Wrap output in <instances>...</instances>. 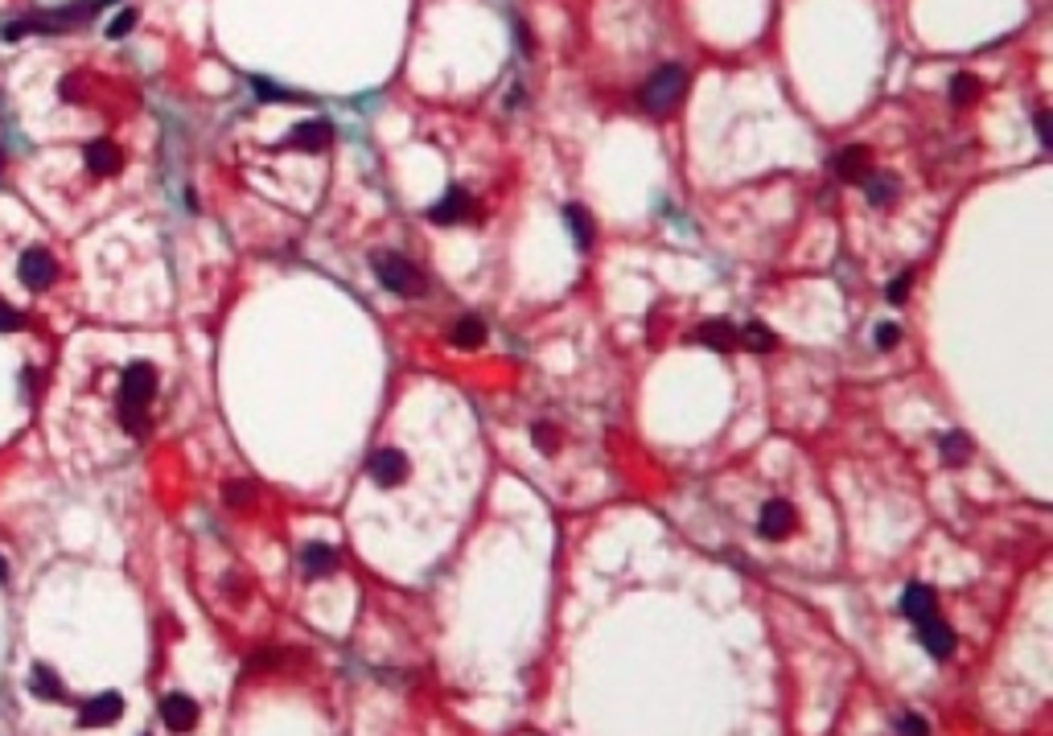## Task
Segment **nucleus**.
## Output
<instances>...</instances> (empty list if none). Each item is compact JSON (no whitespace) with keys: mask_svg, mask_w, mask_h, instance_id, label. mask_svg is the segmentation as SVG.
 <instances>
[{"mask_svg":"<svg viewBox=\"0 0 1053 736\" xmlns=\"http://www.w3.org/2000/svg\"><path fill=\"white\" fill-rule=\"evenodd\" d=\"M683 95H688V71L679 63H671V66H659V71L642 82L638 103H642V111H651V116H671V111L683 103Z\"/></svg>","mask_w":1053,"mask_h":736,"instance_id":"1","label":"nucleus"},{"mask_svg":"<svg viewBox=\"0 0 1053 736\" xmlns=\"http://www.w3.org/2000/svg\"><path fill=\"white\" fill-rule=\"evenodd\" d=\"M99 5H103V0L71 5V9H58V13H37V17H29V21H9V25H5V42H17V37H25V34H66V29L95 17Z\"/></svg>","mask_w":1053,"mask_h":736,"instance_id":"2","label":"nucleus"},{"mask_svg":"<svg viewBox=\"0 0 1053 736\" xmlns=\"http://www.w3.org/2000/svg\"><path fill=\"white\" fill-rule=\"evenodd\" d=\"M375 276H379V285L387 288V293L395 296H424L429 293V280H424V272L420 267H411L403 256H395V251H383V256H375Z\"/></svg>","mask_w":1053,"mask_h":736,"instance_id":"3","label":"nucleus"},{"mask_svg":"<svg viewBox=\"0 0 1053 736\" xmlns=\"http://www.w3.org/2000/svg\"><path fill=\"white\" fill-rule=\"evenodd\" d=\"M798 527V510L786 498H769L766 506H761V515H758V535L761 539H769V543H778V539H786V535L795 531Z\"/></svg>","mask_w":1053,"mask_h":736,"instance_id":"4","label":"nucleus"},{"mask_svg":"<svg viewBox=\"0 0 1053 736\" xmlns=\"http://www.w3.org/2000/svg\"><path fill=\"white\" fill-rule=\"evenodd\" d=\"M152 391H157V371H152L149 363H132L124 371V379H120V403H128V408H149Z\"/></svg>","mask_w":1053,"mask_h":736,"instance_id":"5","label":"nucleus"},{"mask_svg":"<svg viewBox=\"0 0 1053 736\" xmlns=\"http://www.w3.org/2000/svg\"><path fill=\"white\" fill-rule=\"evenodd\" d=\"M913 625H918V642L926 646V654H930V658L946 663V658L955 654V630H951L946 621H938L934 613H930V617L913 621Z\"/></svg>","mask_w":1053,"mask_h":736,"instance_id":"6","label":"nucleus"},{"mask_svg":"<svg viewBox=\"0 0 1053 736\" xmlns=\"http://www.w3.org/2000/svg\"><path fill=\"white\" fill-rule=\"evenodd\" d=\"M17 272H21V285H25V288H50V285H54V276H58V264H54L50 251L34 247V251L21 256Z\"/></svg>","mask_w":1053,"mask_h":736,"instance_id":"7","label":"nucleus"},{"mask_svg":"<svg viewBox=\"0 0 1053 736\" xmlns=\"http://www.w3.org/2000/svg\"><path fill=\"white\" fill-rule=\"evenodd\" d=\"M120 716H124V700H120L116 692H103V695H95V700H87L79 708V724L82 728H108V724H116Z\"/></svg>","mask_w":1053,"mask_h":736,"instance_id":"8","label":"nucleus"},{"mask_svg":"<svg viewBox=\"0 0 1053 736\" xmlns=\"http://www.w3.org/2000/svg\"><path fill=\"white\" fill-rule=\"evenodd\" d=\"M366 470H371V478H375L379 486L391 489V486H400V481L408 478V457H403L400 449H379Z\"/></svg>","mask_w":1053,"mask_h":736,"instance_id":"9","label":"nucleus"},{"mask_svg":"<svg viewBox=\"0 0 1053 736\" xmlns=\"http://www.w3.org/2000/svg\"><path fill=\"white\" fill-rule=\"evenodd\" d=\"M469 214H473V198L465 194L461 186H453V189H445V198L429 210V218L440 222V227H457V222L469 218Z\"/></svg>","mask_w":1053,"mask_h":736,"instance_id":"10","label":"nucleus"},{"mask_svg":"<svg viewBox=\"0 0 1053 736\" xmlns=\"http://www.w3.org/2000/svg\"><path fill=\"white\" fill-rule=\"evenodd\" d=\"M161 720H165V728H173V732H189V728L198 724V703L189 700V695H181V692L165 695V700H161Z\"/></svg>","mask_w":1053,"mask_h":736,"instance_id":"11","label":"nucleus"},{"mask_svg":"<svg viewBox=\"0 0 1053 736\" xmlns=\"http://www.w3.org/2000/svg\"><path fill=\"white\" fill-rule=\"evenodd\" d=\"M333 140V124L330 120H304V124L293 128V136H288V144L301 152H322L325 144Z\"/></svg>","mask_w":1053,"mask_h":736,"instance_id":"12","label":"nucleus"},{"mask_svg":"<svg viewBox=\"0 0 1053 736\" xmlns=\"http://www.w3.org/2000/svg\"><path fill=\"white\" fill-rule=\"evenodd\" d=\"M868 157L873 152L865 149V144H848V149H839L836 152V178L839 181H856L868 173Z\"/></svg>","mask_w":1053,"mask_h":736,"instance_id":"13","label":"nucleus"},{"mask_svg":"<svg viewBox=\"0 0 1053 736\" xmlns=\"http://www.w3.org/2000/svg\"><path fill=\"white\" fill-rule=\"evenodd\" d=\"M564 222H568V231H572V243L581 251L593 247V235H597V222H593V214L584 210V206H564Z\"/></svg>","mask_w":1053,"mask_h":736,"instance_id":"14","label":"nucleus"},{"mask_svg":"<svg viewBox=\"0 0 1053 736\" xmlns=\"http://www.w3.org/2000/svg\"><path fill=\"white\" fill-rule=\"evenodd\" d=\"M120 160H124V157H120V149L111 140H91L87 144V169L95 173V178H111V173L120 169Z\"/></svg>","mask_w":1053,"mask_h":736,"instance_id":"15","label":"nucleus"},{"mask_svg":"<svg viewBox=\"0 0 1053 736\" xmlns=\"http://www.w3.org/2000/svg\"><path fill=\"white\" fill-rule=\"evenodd\" d=\"M301 568L309 572V576H330V572L338 568V547H330V543H309V547L301 551Z\"/></svg>","mask_w":1053,"mask_h":736,"instance_id":"16","label":"nucleus"},{"mask_svg":"<svg viewBox=\"0 0 1053 736\" xmlns=\"http://www.w3.org/2000/svg\"><path fill=\"white\" fill-rule=\"evenodd\" d=\"M934 609H938L934 588H930V585H905V593H902V613H905V617L922 621V617H930Z\"/></svg>","mask_w":1053,"mask_h":736,"instance_id":"17","label":"nucleus"},{"mask_svg":"<svg viewBox=\"0 0 1053 736\" xmlns=\"http://www.w3.org/2000/svg\"><path fill=\"white\" fill-rule=\"evenodd\" d=\"M449 342L457 350H478L486 342V321L482 317H457L453 329H449Z\"/></svg>","mask_w":1053,"mask_h":736,"instance_id":"18","label":"nucleus"},{"mask_svg":"<svg viewBox=\"0 0 1053 736\" xmlns=\"http://www.w3.org/2000/svg\"><path fill=\"white\" fill-rule=\"evenodd\" d=\"M696 337L704 342V346H712V350H720V354H729V350L737 346V325H732V321H724V317H716V321H704Z\"/></svg>","mask_w":1053,"mask_h":736,"instance_id":"19","label":"nucleus"},{"mask_svg":"<svg viewBox=\"0 0 1053 736\" xmlns=\"http://www.w3.org/2000/svg\"><path fill=\"white\" fill-rule=\"evenodd\" d=\"M897 189H902V186H897L893 173H873V178L865 173V198H868V206H876V210H884V206L897 202Z\"/></svg>","mask_w":1053,"mask_h":736,"instance_id":"20","label":"nucleus"},{"mask_svg":"<svg viewBox=\"0 0 1053 736\" xmlns=\"http://www.w3.org/2000/svg\"><path fill=\"white\" fill-rule=\"evenodd\" d=\"M29 683H34V695H42V700H54V703H63V700H66L63 679H58V674L50 671L45 663H37V666H34V679H29Z\"/></svg>","mask_w":1053,"mask_h":736,"instance_id":"21","label":"nucleus"},{"mask_svg":"<svg viewBox=\"0 0 1053 736\" xmlns=\"http://www.w3.org/2000/svg\"><path fill=\"white\" fill-rule=\"evenodd\" d=\"M938 452H942L946 465H963L967 457H971V436H967V432H946L942 441H938Z\"/></svg>","mask_w":1053,"mask_h":736,"instance_id":"22","label":"nucleus"},{"mask_svg":"<svg viewBox=\"0 0 1053 736\" xmlns=\"http://www.w3.org/2000/svg\"><path fill=\"white\" fill-rule=\"evenodd\" d=\"M737 342H745V350H761V354L778 346V337L769 334V329L761 325V321H749V325L737 329Z\"/></svg>","mask_w":1053,"mask_h":736,"instance_id":"23","label":"nucleus"},{"mask_svg":"<svg viewBox=\"0 0 1053 736\" xmlns=\"http://www.w3.org/2000/svg\"><path fill=\"white\" fill-rule=\"evenodd\" d=\"M980 91H983V82L975 79V74H967V71H963V74H955V79H951V103H955V107H967L975 95H980Z\"/></svg>","mask_w":1053,"mask_h":736,"instance_id":"24","label":"nucleus"},{"mask_svg":"<svg viewBox=\"0 0 1053 736\" xmlns=\"http://www.w3.org/2000/svg\"><path fill=\"white\" fill-rule=\"evenodd\" d=\"M251 91H256L259 103H293V99H301V95H293V91H280L276 82H268V79H251Z\"/></svg>","mask_w":1053,"mask_h":736,"instance_id":"25","label":"nucleus"},{"mask_svg":"<svg viewBox=\"0 0 1053 736\" xmlns=\"http://www.w3.org/2000/svg\"><path fill=\"white\" fill-rule=\"evenodd\" d=\"M910 285H913V276L902 272L897 280H893V285H884V301H889V305H905V301H910Z\"/></svg>","mask_w":1053,"mask_h":736,"instance_id":"26","label":"nucleus"},{"mask_svg":"<svg viewBox=\"0 0 1053 736\" xmlns=\"http://www.w3.org/2000/svg\"><path fill=\"white\" fill-rule=\"evenodd\" d=\"M136 21H140V13H136V9H124V13H120V17L108 25V37H128V34L136 29Z\"/></svg>","mask_w":1053,"mask_h":736,"instance_id":"27","label":"nucleus"},{"mask_svg":"<svg viewBox=\"0 0 1053 736\" xmlns=\"http://www.w3.org/2000/svg\"><path fill=\"white\" fill-rule=\"evenodd\" d=\"M531 441H536V444H539V449H544V452L560 449V432H555L552 424H536V428H531Z\"/></svg>","mask_w":1053,"mask_h":736,"instance_id":"28","label":"nucleus"},{"mask_svg":"<svg viewBox=\"0 0 1053 736\" xmlns=\"http://www.w3.org/2000/svg\"><path fill=\"white\" fill-rule=\"evenodd\" d=\"M897 342H902V329L893 325V321H881V325H876V346H881V350H893Z\"/></svg>","mask_w":1053,"mask_h":736,"instance_id":"29","label":"nucleus"},{"mask_svg":"<svg viewBox=\"0 0 1053 736\" xmlns=\"http://www.w3.org/2000/svg\"><path fill=\"white\" fill-rule=\"evenodd\" d=\"M21 325H25V317H21L13 305L0 301V334H13V329H21Z\"/></svg>","mask_w":1053,"mask_h":736,"instance_id":"30","label":"nucleus"},{"mask_svg":"<svg viewBox=\"0 0 1053 736\" xmlns=\"http://www.w3.org/2000/svg\"><path fill=\"white\" fill-rule=\"evenodd\" d=\"M1049 124H1053L1049 111H1037V116H1033V128H1037V140H1041V149H1049V144H1053V128Z\"/></svg>","mask_w":1053,"mask_h":736,"instance_id":"31","label":"nucleus"},{"mask_svg":"<svg viewBox=\"0 0 1053 736\" xmlns=\"http://www.w3.org/2000/svg\"><path fill=\"white\" fill-rule=\"evenodd\" d=\"M893 728H897V732H926L930 724H926V720L918 716V712H905V716L897 720V724H893Z\"/></svg>","mask_w":1053,"mask_h":736,"instance_id":"32","label":"nucleus"},{"mask_svg":"<svg viewBox=\"0 0 1053 736\" xmlns=\"http://www.w3.org/2000/svg\"><path fill=\"white\" fill-rule=\"evenodd\" d=\"M247 498H251V486H243V481H235V486H227V502H235V506H239V502H247Z\"/></svg>","mask_w":1053,"mask_h":736,"instance_id":"33","label":"nucleus"},{"mask_svg":"<svg viewBox=\"0 0 1053 736\" xmlns=\"http://www.w3.org/2000/svg\"><path fill=\"white\" fill-rule=\"evenodd\" d=\"M0 580H9V564L5 559H0Z\"/></svg>","mask_w":1053,"mask_h":736,"instance_id":"34","label":"nucleus"},{"mask_svg":"<svg viewBox=\"0 0 1053 736\" xmlns=\"http://www.w3.org/2000/svg\"><path fill=\"white\" fill-rule=\"evenodd\" d=\"M0 165H5V157H0Z\"/></svg>","mask_w":1053,"mask_h":736,"instance_id":"35","label":"nucleus"}]
</instances>
